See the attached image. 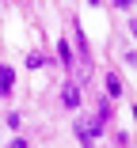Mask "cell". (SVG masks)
Listing matches in <instances>:
<instances>
[{"instance_id":"cell-1","label":"cell","mask_w":137,"mask_h":148,"mask_svg":"<svg viewBox=\"0 0 137 148\" xmlns=\"http://www.w3.org/2000/svg\"><path fill=\"white\" fill-rule=\"evenodd\" d=\"M61 103H65L69 110L80 106V87H76V84H65V87H61Z\"/></svg>"},{"instance_id":"cell-2","label":"cell","mask_w":137,"mask_h":148,"mask_svg":"<svg viewBox=\"0 0 137 148\" xmlns=\"http://www.w3.org/2000/svg\"><path fill=\"white\" fill-rule=\"evenodd\" d=\"M12 84H15V72H12L8 65H0V95H8V91H12Z\"/></svg>"},{"instance_id":"cell-3","label":"cell","mask_w":137,"mask_h":148,"mask_svg":"<svg viewBox=\"0 0 137 148\" xmlns=\"http://www.w3.org/2000/svg\"><path fill=\"white\" fill-rule=\"evenodd\" d=\"M107 91H111V95H122V80L118 76H107Z\"/></svg>"},{"instance_id":"cell-4","label":"cell","mask_w":137,"mask_h":148,"mask_svg":"<svg viewBox=\"0 0 137 148\" xmlns=\"http://www.w3.org/2000/svg\"><path fill=\"white\" fill-rule=\"evenodd\" d=\"M57 57H61V65L72 61V53H69V42H57Z\"/></svg>"},{"instance_id":"cell-5","label":"cell","mask_w":137,"mask_h":148,"mask_svg":"<svg viewBox=\"0 0 137 148\" xmlns=\"http://www.w3.org/2000/svg\"><path fill=\"white\" fill-rule=\"evenodd\" d=\"M8 148H31V144H27V140H23V137H15V140H12V144H8Z\"/></svg>"},{"instance_id":"cell-6","label":"cell","mask_w":137,"mask_h":148,"mask_svg":"<svg viewBox=\"0 0 137 148\" xmlns=\"http://www.w3.org/2000/svg\"><path fill=\"white\" fill-rule=\"evenodd\" d=\"M114 4H118V8H133V0H114Z\"/></svg>"}]
</instances>
